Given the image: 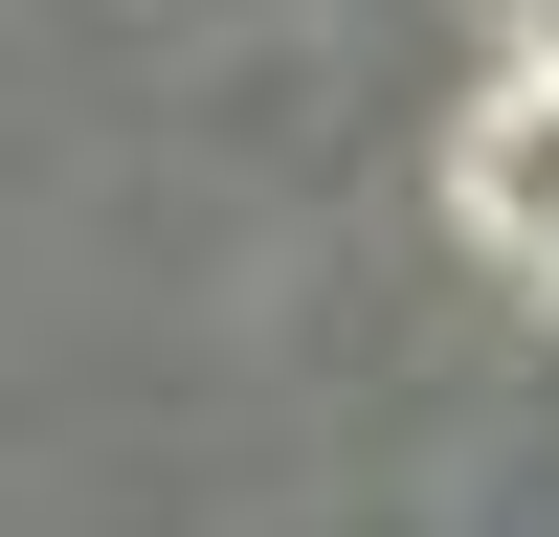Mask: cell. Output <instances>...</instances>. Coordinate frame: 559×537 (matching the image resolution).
<instances>
[{
    "label": "cell",
    "mask_w": 559,
    "mask_h": 537,
    "mask_svg": "<svg viewBox=\"0 0 559 537\" xmlns=\"http://www.w3.org/2000/svg\"><path fill=\"white\" fill-rule=\"evenodd\" d=\"M448 224H471L515 291H559V45H515V68L471 90V134H448Z\"/></svg>",
    "instance_id": "cell-1"
}]
</instances>
